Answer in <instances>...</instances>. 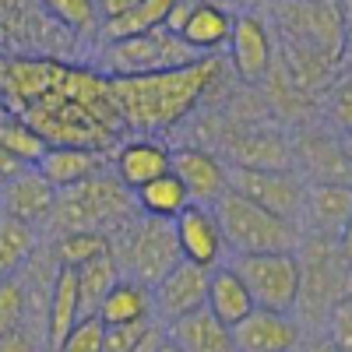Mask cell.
<instances>
[{
    "instance_id": "37",
    "label": "cell",
    "mask_w": 352,
    "mask_h": 352,
    "mask_svg": "<svg viewBox=\"0 0 352 352\" xmlns=\"http://www.w3.org/2000/svg\"><path fill=\"white\" fill-rule=\"evenodd\" d=\"M159 352H180V349H176L173 342H162V349H159Z\"/></svg>"
},
{
    "instance_id": "36",
    "label": "cell",
    "mask_w": 352,
    "mask_h": 352,
    "mask_svg": "<svg viewBox=\"0 0 352 352\" xmlns=\"http://www.w3.org/2000/svg\"><path fill=\"white\" fill-rule=\"evenodd\" d=\"M18 169H21V166H18V162H14V159L4 152V148H0V180H8V176H14Z\"/></svg>"
},
{
    "instance_id": "18",
    "label": "cell",
    "mask_w": 352,
    "mask_h": 352,
    "mask_svg": "<svg viewBox=\"0 0 352 352\" xmlns=\"http://www.w3.org/2000/svg\"><path fill=\"white\" fill-rule=\"evenodd\" d=\"M204 310H208L222 328H232L254 310L250 292L243 289V282L229 272V264L208 272V289H204Z\"/></svg>"
},
{
    "instance_id": "19",
    "label": "cell",
    "mask_w": 352,
    "mask_h": 352,
    "mask_svg": "<svg viewBox=\"0 0 352 352\" xmlns=\"http://www.w3.org/2000/svg\"><path fill=\"white\" fill-rule=\"evenodd\" d=\"M96 317L106 328L109 324H144V320H152V289L134 278H120L106 292Z\"/></svg>"
},
{
    "instance_id": "22",
    "label": "cell",
    "mask_w": 352,
    "mask_h": 352,
    "mask_svg": "<svg viewBox=\"0 0 352 352\" xmlns=\"http://www.w3.org/2000/svg\"><path fill=\"white\" fill-rule=\"evenodd\" d=\"M74 278H78V303H81V317H96L99 303L106 300V292L120 282V268H116L113 254H99L92 257L88 264H81V268H74Z\"/></svg>"
},
{
    "instance_id": "12",
    "label": "cell",
    "mask_w": 352,
    "mask_h": 352,
    "mask_svg": "<svg viewBox=\"0 0 352 352\" xmlns=\"http://www.w3.org/2000/svg\"><path fill=\"white\" fill-rule=\"evenodd\" d=\"M56 190L43 180V173L36 166H21L14 176L0 180V215L21 219L28 226H43L53 212Z\"/></svg>"
},
{
    "instance_id": "33",
    "label": "cell",
    "mask_w": 352,
    "mask_h": 352,
    "mask_svg": "<svg viewBox=\"0 0 352 352\" xmlns=\"http://www.w3.org/2000/svg\"><path fill=\"white\" fill-rule=\"evenodd\" d=\"M0 352H43V335L28 331V328H18L14 335L0 338Z\"/></svg>"
},
{
    "instance_id": "15",
    "label": "cell",
    "mask_w": 352,
    "mask_h": 352,
    "mask_svg": "<svg viewBox=\"0 0 352 352\" xmlns=\"http://www.w3.org/2000/svg\"><path fill=\"white\" fill-rule=\"evenodd\" d=\"M36 169L43 173V180L53 190H67V187L88 180V176L102 173V152L74 148V144H46V152L36 162Z\"/></svg>"
},
{
    "instance_id": "31",
    "label": "cell",
    "mask_w": 352,
    "mask_h": 352,
    "mask_svg": "<svg viewBox=\"0 0 352 352\" xmlns=\"http://www.w3.org/2000/svg\"><path fill=\"white\" fill-rule=\"evenodd\" d=\"M148 328L152 320H144V324H109L102 331V352H131Z\"/></svg>"
},
{
    "instance_id": "26",
    "label": "cell",
    "mask_w": 352,
    "mask_h": 352,
    "mask_svg": "<svg viewBox=\"0 0 352 352\" xmlns=\"http://www.w3.org/2000/svg\"><path fill=\"white\" fill-rule=\"evenodd\" d=\"M0 148H4L18 166H36L46 152V141L28 127L21 116H8V120H0Z\"/></svg>"
},
{
    "instance_id": "29",
    "label": "cell",
    "mask_w": 352,
    "mask_h": 352,
    "mask_svg": "<svg viewBox=\"0 0 352 352\" xmlns=\"http://www.w3.org/2000/svg\"><path fill=\"white\" fill-rule=\"evenodd\" d=\"M102 331L106 324L99 317H78V324L56 345V352H102Z\"/></svg>"
},
{
    "instance_id": "9",
    "label": "cell",
    "mask_w": 352,
    "mask_h": 352,
    "mask_svg": "<svg viewBox=\"0 0 352 352\" xmlns=\"http://www.w3.org/2000/svg\"><path fill=\"white\" fill-rule=\"evenodd\" d=\"M204 289H208V272L197 264L180 261L176 268H169L155 285H152V320L155 324H173L194 310L204 307Z\"/></svg>"
},
{
    "instance_id": "20",
    "label": "cell",
    "mask_w": 352,
    "mask_h": 352,
    "mask_svg": "<svg viewBox=\"0 0 352 352\" xmlns=\"http://www.w3.org/2000/svg\"><path fill=\"white\" fill-rule=\"evenodd\" d=\"M229 32H232V14L226 8H219V4H194L184 32H180V43L187 50H194L197 56H208V53H215L219 46L229 43Z\"/></svg>"
},
{
    "instance_id": "6",
    "label": "cell",
    "mask_w": 352,
    "mask_h": 352,
    "mask_svg": "<svg viewBox=\"0 0 352 352\" xmlns=\"http://www.w3.org/2000/svg\"><path fill=\"white\" fill-rule=\"evenodd\" d=\"M194 60H201L194 50H187L176 36H166L162 28H155V32H144L134 39L106 43L102 71H106V78H141V74L187 67Z\"/></svg>"
},
{
    "instance_id": "14",
    "label": "cell",
    "mask_w": 352,
    "mask_h": 352,
    "mask_svg": "<svg viewBox=\"0 0 352 352\" xmlns=\"http://www.w3.org/2000/svg\"><path fill=\"white\" fill-rule=\"evenodd\" d=\"M229 60L236 67V74L243 81H261L264 71L272 67V39L268 28L261 25V18L254 14H240L232 18V32H229Z\"/></svg>"
},
{
    "instance_id": "17",
    "label": "cell",
    "mask_w": 352,
    "mask_h": 352,
    "mask_svg": "<svg viewBox=\"0 0 352 352\" xmlns=\"http://www.w3.org/2000/svg\"><path fill=\"white\" fill-rule=\"evenodd\" d=\"M162 331H166V342H173L180 352H232L229 328H222L204 307L173 320Z\"/></svg>"
},
{
    "instance_id": "11",
    "label": "cell",
    "mask_w": 352,
    "mask_h": 352,
    "mask_svg": "<svg viewBox=\"0 0 352 352\" xmlns=\"http://www.w3.org/2000/svg\"><path fill=\"white\" fill-rule=\"evenodd\" d=\"M169 173L180 180V187L187 190L190 204L201 208H215L219 197L229 190V176H226V162L212 152L201 148H176L169 152Z\"/></svg>"
},
{
    "instance_id": "35",
    "label": "cell",
    "mask_w": 352,
    "mask_h": 352,
    "mask_svg": "<svg viewBox=\"0 0 352 352\" xmlns=\"http://www.w3.org/2000/svg\"><path fill=\"white\" fill-rule=\"evenodd\" d=\"M296 352H338L328 338H310V342H300V349Z\"/></svg>"
},
{
    "instance_id": "30",
    "label": "cell",
    "mask_w": 352,
    "mask_h": 352,
    "mask_svg": "<svg viewBox=\"0 0 352 352\" xmlns=\"http://www.w3.org/2000/svg\"><path fill=\"white\" fill-rule=\"evenodd\" d=\"M50 14H56L64 25L78 28V32H92L99 25V11L88 0H56V4H50Z\"/></svg>"
},
{
    "instance_id": "10",
    "label": "cell",
    "mask_w": 352,
    "mask_h": 352,
    "mask_svg": "<svg viewBox=\"0 0 352 352\" xmlns=\"http://www.w3.org/2000/svg\"><path fill=\"white\" fill-rule=\"evenodd\" d=\"M229 342L232 352H296L303 331L292 314H272L254 307L240 324L229 328Z\"/></svg>"
},
{
    "instance_id": "16",
    "label": "cell",
    "mask_w": 352,
    "mask_h": 352,
    "mask_svg": "<svg viewBox=\"0 0 352 352\" xmlns=\"http://www.w3.org/2000/svg\"><path fill=\"white\" fill-rule=\"evenodd\" d=\"M78 317H81V303H78L74 268H56L53 285H50V300H46V324H43L46 352H56V345L78 324Z\"/></svg>"
},
{
    "instance_id": "25",
    "label": "cell",
    "mask_w": 352,
    "mask_h": 352,
    "mask_svg": "<svg viewBox=\"0 0 352 352\" xmlns=\"http://www.w3.org/2000/svg\"><path fill=\"white\" fill-rule=\"evenodd\" d=\"M303 215H310L317 222V229L324 232V236H331V232L342 229L345 219H349V190L345 187H335V184L307 187Z\"/></svg>"
},
{
    "instance_id": "2",
    "label": "cell",
    "mask_w": 352,
    "mask_h": 352,
    "mask_svg": "<svg viewBox=\"0 0 352 352\" xmlns=\"http://www.w3.org/2000/svg\"><path fill=\"white\" fill-rule=\"evenodd\" d=\"M127 219H134V194L116 176L96 173L67 190H56L46 222L56 229V236H64V232H102V236H109Z\"/></svg>"
},
{
    "instance_id": "8",
    "label": "cell",
    "mask_w": 352,
    "mask_h": 352,
    "mask_svg": "<svg viewBox=\"0 0 352 352\" xmlns=\"http://www.w3.org/2000/svg\"><path fill=\"white\" fill-rule=\"evenodd\" d=\"M173 236H176L180 261L197 264V268H204V272L219 268V264H226V257H229L215 212L201 208V204H187V208L173 219Z\"/></svg>"
},
{
    "instance_id": "28",
    "label": "cell",
    "mask_w": 352,
    "mask_h": 352,
    "mask_svg": "<svg viewBox=\"0 0 352 352\" xmlns=\"http://www.w3.org/2000/svg\"><path fill=\"white\" fill-rule=\"evenodd\" d=\"M18 328H28V300L18 275L0 278V338L14 335Z\"/></svg>"
},
{
    "instance_id": "1",
    "label": "cell",
    "mask_w": 352,
    "mask_h": 352,
    "mask_svg": "<svg viewBox=\"0 0 352 352\" xmlns=\"http://www.w3.org/2000/svg\"><path fill=\"white\" fill-rule=\"evenodd\" d=\"M215 74L219 64L212 56H201V60L176 71L141 74V78H106V85L120 124L138 131H159L176 124L184 113H190Z\"/></svg>"
},
{
    "instance_id": "27",
    "label": "cell",
    "mask_w": 352,
    "mask_h": 352,
    "mask_svg": "<svg viewBox=\"0 0 352 352\" xmlns=\"http://www.w3.org/2000/svg\"><path fill=\"white\" fill-rule=\"evenodd\" d=\"M106 250H109V240L102 232H64L53 243V261L60 268H81V264H88Z\"/></svg>"
},
{
    "instance_id": "13",
    "label": "cell",
    "mask_w": 352,
    "mask_h": 352,
    "mask_svg": "<svg viewBox=\"0 0 352 352\" xmlns=\"http://www.w3.org/2000/svg\"><path fill=\"white\" fill-rule=\"evenodd\" d=\"M113 176L120 180L131 194L141 190L144 184L159 180V176L169 173V148L155 138H134V141H124L113 155Z\"/></svg>"
},
{
    "instance_id": "5",
    "label": "cell",
    "mask_w": 352,
    "mask_h": 352,
    "mask_svg": "<svg viewBox=\"0 0 352 352\" xmlns=\"http://www.w3.org/2000/svg\"><path fill=\"white\" fill-rule=\"evenodd\" d=\"M229 272L243 282L257 310L292 314L300 296V257L296 254H229Z\"/></svg>"
},
{
    "instance_id": "34",
    "label": "cell",
    "mask_w": 352,
    "mask_h": 352,
    "mask_svg": "<svg viewBox=\"0 0 352 352\" xmlns=\"http://www.w3.org/2000/svg\"><path fill=\"white\" fill-rule=\"evenodd\" d=\"M162 342H166V331H162V324H155V320H152V328L141 335V342H138L131 352H159Z\"/></svg>"
},
{
    "instance_id": "7",
    "label": "cell",
    "mask_w": 352,
    "mask_h": 352,
    "mask_svg": "<svg viewBox=\"0 0 352 352\" xmlns=\"http://www.w3.org/2000/svg\"><path fill=\"white\" fill-rule=\"evenodd\" d=\"M229 176V190L254 201L257 208L272 212L285 222L303 219V204H307V184L296 180L289 169H247V166H226Z\"/></svg>"
},
{
    "instance_id": "24",
    "label": "cell",
    "mask_w": 352,
    "mask_h": 352,
    "mask_svg": "<svg viewBox=\"0 0 352 352\" xmlns=\"http://www.w3.org/2000/svg\"><path fill=\"white\" fill-rule=\"evenodd\" d=\"M187 204H190V197H187V190L180 187V180H176L173 173H166V176H159V180L144 184L141 190H134V208L141 215H148V219L173 222Z\"/></svg>"
},
{
    "instance_id": "32",
    "label": "cell",
    "mask_w": 352,
    "mask_h": 352,
    "mask_svg": "<svg viewBox=\"0 0 352 352\" xmlns=\"http://www.w3.org/2000/svg\"><path fill=\"white\" fill-rule=\"evenodd\" d=\"M349 331H352V307H349V300H342V303H335V310L328 314V335H324V338H328L338 352H352Z\"/></svg>"
},
{
    "instance_id": "23",
    "label": "cell",
    "mask_w": 352,
    "mask_h": 352,
    "mask_svg": "<svg viewBox=\"0 0 352 352\" xmlns=\"http://www.w3.org/2000/svg\"><path fill=\"white\" fill-rule=\"evenodd\" d=\"M39 250V229L21 219L0 215V278L18 275Z\"/></svg>"
},
{
    "instance_id": "3",
    "label": "cell",
    "mask_w": 352,
    "mask_h": 352,
    "mask_svg": "<svg viewBox=\"0 0 352 352\" xmlns=\"http://www.w3.org/2000/svg\"><path fill=\"white\" fill-rule=\"evenodd\" d=\"M212 212L219 219L229 254H296L307 240L303 226L264 212L254 201L232 194V190L219 197Z\"/></svg>"
},
{
    "instance_id": "4",
    "label": "cell",
    "mask_w": 352,
    "mask_h": 352,
    "mask_svg": "<svg viewBox=\"0 0 352 352\" xmlns=\"http://www.w3.org/2000/svg\"><path fill=\"white\" fill-rule=\"evenodd\" d=\"M109 254L116 261L124 278H134L141 285H155L169 268L180 264V250H176L173 236V222L148 219V215H134L120 229L109 232Z\"/></svg>"
},
{
    "instance_id": "21",
    "label": "cell",
    "mask_w": 352,
    "mask_h": 352,
    "mask_svg": "<svg viewBox=\"0 0 352 352\" xmlns=\"http://www.w3.org/2000/svg\"><path fill=\"white\" fill-rule=\"evenodd\" d=\"M169 11V0H131V4L116 14V18H106L99 21L102 28V39L106 43H120V39H134V36H144V32H155L162 25Z\"/></svg>"
}]
</instances>
